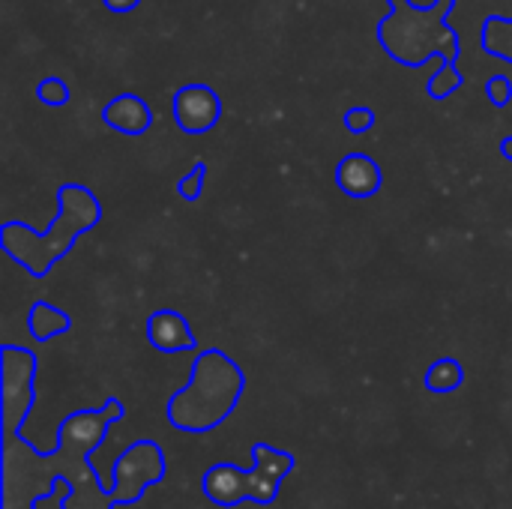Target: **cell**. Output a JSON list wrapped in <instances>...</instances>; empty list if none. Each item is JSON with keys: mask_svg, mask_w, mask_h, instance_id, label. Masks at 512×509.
Listing matches in <instances>:
<instances>
[{"mask_svg": "<svg viewBox=\"0 0 512 509\" xmlns=\"http://www.w3.org/2000/svg\"><path fill=\"white\" fill-rule=\"evenodd\" d=\"M36 96H39V102L42 105H51V108H60V105H66L69 102V87H66V81L63 78H42L39 81V87H36Z\"/></svg>", "mask_w": 512, "mask_h": 509, "instance_id": "obj_11", "label": "cell"}, {"mask_svg": "<svg viewBox=\"0 0 512 509\" xmlns=\"http://www.w3.org/2000/svg\"><path fill=\"white\" fill-rule=\"evenodd\" d=\"M138 3H141V0H105V6H108L111 12H132Z\"/></svg>", "mask_w": 512, "mask_h": 509, "instance_id": "obj_16", "label": "cell"}, {"mask_svg": "<svg viewBox=\"0 0 512 509\" xmlns=\"http://www.w3.org/2000/svg\"><path fill=\"white\" fill-rule=\"evenodd\" d=\"M27 324H30V333H33L39 342H48L51 336H57V333H66V330H69V318H66V312H60L57 306H51V303H45V300H39V303H33V306H30V318H27Z\"/></svg>", "mask_w": 512, "mask_h": 509, "instance_id": "obj_7", "label": "cell"}, {"mask_svg": "<svg viewBox=\"0 0 512 509\" xmlns=\"http://www.w3.org/2000/svg\"><path fill=\"white\" fill-rule=\"evenodd\" d=\"M105 429V417H96V414H78L66 423V438L78 441V444H93L99 441Z\"/></svg>", "mask_w": 512, "mask_h": 509, "instance_id": "obj_8", "label": "cell"}, {"mask_svg": "<svg viewBox=\"0 0 512 509\" xmlns=\"http://www.w3.org/2000/svg\"><path fill=\"white\" fill-rule=\"evenodd\" d=\"M429 390H438V393H447V390H456L462 384V369L459 363L453 360H441L438 366L429 369V378H426Z\"/></svg>", "mask_w": 512, "mask_h": 509, "instance_id": "obj_10", "label": "cell"}, {"mask_svg": "<svg viewBox=\"0 0 512 509\" xmlns=\"http://www.w3.org/2000/svg\"><path fill=\"white\" fill-rule=\"evenodd\" d=\"M462 87V72L456 69V60H444L441 63V69L432 75V81H429V93L435 96V99H447L453 90H459Z\"/></svg>", "mask_w": 512, "mask_h": 509, "instance_id": "obj_9", "label": "cell"}, {"mask_svg": "<svg viewBox=\"0 0 512 509\" xmlns=\"http://www.w3.org/2000/svg\"><path fill=\"white\" fill-rule=\"evenodd\" d=\"M345 126H348V132L363 135V132H369V129L375 126V111L366 108V105H357V108H351V111L345 114Z\"/></svg>", "mask_w": 512, "mask_h": 509, "instance_id": "obj_13", "label": "cell"}, {"mask_svg": "<svg viewBox=\"0 0 512 509\" xmlns=\"http://www.w3.org/2000/svg\"><path fill=\"white\" fill-rule=\"evenodd\" d=\"M501 153H504V156H510V159H512V138H507V141L501 144Z\"/></svg>", "mask_w": 512, "mask_h": 509, "instance_id": "obj_17", "label": "cell"}, {"mask_svg": "<svg viewBox=\"0 0 512 509\" xmlns=\"http://www.w3.org/2000/svg\"><path fill=\"white\" fill-rule=\"evenodd\" d=\"M453 0H438V9H417L411 0H393V15L381 21V42L390 57L408 66H423L432 54L444 60L459 57V39L447 27Z\"/></svg>", "mask_w": 512, "mask_h": 509, "instance_id": "obj_2", "label": "cell"}, {"mask_svg": "<svg viewBox=\"0 0 512 509\" xmlns=\"http://www.w3.org/2000/svg\"><path fill=\"white\" fill-rule=\"evenodd\" d=\"M222 117V99L207 84H186L174 93V120L189 135L210 132Z\"/></svg>", "mask_w": 512, "mask_h": 509, "instance_id": "obj_3", "label": "cell"}, {"mask_svg": "<svg viewBox=\"0 0 512 509\" xmlns=\"http://www.w3.org/2000/svg\"><path fill=\"white\" fill-rule=\"evenodd\" d=\"M207 486H210L213 498H228V495L237 489V477H234L228 468H219V471L210 477V483H207Z\"/></svg>", "mask_w": 512, "mask_h": 509, "instance_id": "obj_15", "label": "cell"}, {"mask_svg": "<svg viewBox=\"0 0 512 509\" xmlns=\"http://www.w3.org/2000/svg\"><path fill=\"white\" fill-rule=\"evenodd\" d=\"M381 165L366 153H351L336 168V183L351 198H372L381 189Z\"/></svg>", "mask_w": 512, "mask_h": 509, "instance_id": "obj_4", "label": "cell"}, {"mask_svg": "<svg viewBox=\"0 0 512 509\" xmlns=\"http://www.w3.org/2000/svg\"><path fill=\"white\" fill-rule=\"evenodd\" d=\"M147 333H150V342H153L159 351H168V354L195 348V336H192L186 318H183L180 312H174V309H159V312L150 318Z\"/></svg>", "mask_w": 512, "mask_h": 509, "instance_id": "obj_6", "label": "cell"}, {"mask_svg": "<svg viewBox=\"0 0 512 509\" xmlns=\"http://www.w3.org/2000/svg\"><path fill=\"white\" fill-rule=\"evenodd\" d=\"M204 180H207V165L204 162H198L180 183H177V192H180V198H186V201H198L201 195H204Z\"/></svg>", "mask_w": 512, "mask_h": 509, "instance_id": "obj_12", "label": "cell"}, {"mask_svg": "<svg viewBox=\"0 0 512 509\" xmlns=\"http://www.w3.org/2000/svg\"><path fill=\"white\" fill-rule=\"evenodd\" d=\"M486 93H489V99H492L498 108H504V105H510L512 102V81L507 75H495V78L486 84Z\"/></svg>", "mask_w": 512, "mask_h": 509, "instance_id": "obj_14", "label": "cell"}, {"mask_svg": "<svg viewBox=\"0 0 512 509\" xmlns=\"http://www.w3.org/2000/svg\"><path fill=\"white\" fill-rule=\"evenodd\" d=\"M57 201H60L57 219L51 222V228L45 234H36L33 228H27L21 222H6L0 228L3 252L12 255L36 279L48 276V270L72 249V243L81 234H87L90 228H96L102 219L99 201L93 198L90 189H84L78 183L60 186Z\"/></svg>", "mask_w": 512, "mask_h": 509, "instance_id": "obj_1", "label": "cell"}, {"mask_svg": "<svg viewBox=\"0 0 512 509\" xmlns=\"http://www.w3.org/2000/svg\"><path fill=\"white\" fill-rule=\"evenodd\" d=\"M102 117H105V123H108L111 129H117V132H123V135H144V132L153 126V111H150V105H147L141 96H135V93H120V96H114V99L105 105Z\"/></svg>", "mask_w": 512, "mask_h": 509, "instance_id": "obj_5", "label": "cell"}]
</instances>
